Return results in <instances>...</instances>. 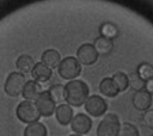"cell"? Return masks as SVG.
I'll use <instances>...</instances> for the list:
<instances>
[{"label": "cell", "mask_w": 153, "mask_h": 136, "mask_svg": "<svg viewBox=\"0 0 153 136\" xmlns=\"http://www.w3.org/2000/svg\"><path fill=\"white\" fill-rule=\"evenodd\" d=\"M143 123L146 126L153 129V109L152 110H147L143 113Z\"/></svg>", "instance_id": "cell-25"}, {"label": "cell", "mask_w": 153, "mask_h": 136, "mask_svg": "<svg viewBox=\"0 0 153 136\" xmlns=\"http://www.w3.org/2000/svg\"><path fill=\"white\" fill-rule=\"evenodd\" d=\"M35 105H36L39 115L43 116V117H50L55 112V109H56L55 107V103L50 98L48 91H42L41 92L38 98L36 99Z\"/></svg>", "instance_id": "cell-7"}, {"label": "cell", "mask_w": 153, "mask_h": 136, "mask_svg": "<svg viewBox=\"0 0 153 136\" xmlns=\"http://www.w3.org/2000/svg\"><path fill=\"white\" fill-rule=\"evenodd\" d=\"M120 119L115 113H108L97 128V136H117L120 131Z\"/></svg>", "instance_id": "cell-4"}, {"label": "cell", "mask_w": 153, "mask_h": 136, "mask_svg": "<svg viewBox=\"0 0 153 136\" xmlns=\"http://www.w3.org/2000/svg\"><path fill=\"white\" fill-rule=\"evenodd\" d=\"M69 124H71L72 130L76 135H84L90 131V129L92 126V120L85 113H78V115L73 116Z\"/></svg>", "instance_id": "cell-9"}, {"label": "cell", "mask_w": 153, "mask_h": 136, "mask_svg": "<svg viewBox=\"0 0 153 136\" xmlns=\"http://www.w3.org/2000/svg\"><path fill=\"white\" fill-rule=\"evenodd\" d=\"M80 64L91 66L98 60V54L96 52L94 48L90 43H85L80 45L76 50V57H75Z\"/></svg>", "instance_id": "cell-8"}, {"label": "cell", "mask_w": 153, "mask_h": 136, "mask_svg": "<svg viewBox=\"0 0 153 136\" xmlns=\"http://www.w3.org/2000/svg\"><path fill=\"white\" fill-rule=\"evenodd\" d=\"M128 84H129V86H130L135 92L141 91V89L145 88V81H143L137 74H130V75L128 76Z\"/></svg>", "instance_id": "cell-24"}, {"label": "cell", "mask_w": 153, "mask_h": 136, "mask_svg": "<svg viewBox=\"0 0 153 136\" xmlns=\"http://www.w3.org/2000/svg\"><path fill=\"white\" fill-rule=\"evenodd\" d=\"M26 82L25 75L19 72H11L4 84V91L10 97H18L22 94L24 85Z\"/></svg>", "instance_id": "cell-3"}, {"label": "cell", "mask_w": 153, "mask_h": 136, "mask_svg": "<svg viewBox=\"0 0 153 136\" xmlns=\"http://www.w3.org/2000/svg\"><path fill=\"white\" fill-rule=\"evenodd\" d=\"M33 66H35V61L27 54H23V55L18 56V58L16 60V67L18 68L19 73H22L24 75L26 73H30L32 70Z\"/></svg>", "instance_id": "cell-16"}, {"label": "cell", "mask_w": 153, "mask_h": 136, "mask_svg": "<svg viewBox=\"0 0 153 136\" xmlns=\"http://www.w3.org/2000/svg\"><path fill=\"white\" fill-rule=\"evenodd\" d=\"M108 110V104L99 95H90L85 101V111L93 117H99L104 115Z\"/></svg>", "instance_id": "cell-6"}, {"label": "cell", "mask_w": 153, "mask_h": 136, "mask_svg": "<svg viewBox=\"0 0 153 136\" xmlns=\"http://www.w3.org/2000/svg\"><path fill=\"white\" fill-rule=\"evenodd\" d=\"M92 45H93L96 52L98 54V56L99 55L100 56H108V55H110V52L114 49V42L111 39H108L105 37H102V36L97 37L94 39V43Z\"/></svg>", "instance_id": "cell-13"}, {"label": "cell", "mask_w": 153, "mask_h": 136, "mask_svg": "<svg viewBox=\"0 0 153 136\" xmlns=\"http://www.w3.org/2000/svg\"><path fill=\"white\" fill-rule=\"evenodd\" d=\"M145 91H147L151 95L153 94V78H151L149 80H147L146 82H145V88H143Z\"/></svg>", "instance_id": "cell-26"}, {"label": "cell", "mask_w": 153, "mask_h": 136, "mask_svg": "<svg viewBox=\"0 0 153 136\" xmlns=\"http://www.w3.org/2000/svg\"><path fill=\"white\" fill-rule=\"evenodd\" d=\"M145 82L153 78V66L149 64L148 62H142L137 67V73H136Z\"/></svg>", "instance_id": "cell-22"}, {"label": "cell", "mask_w": 153, "mask_h": 136, "mask_svg": "<svg viewBox=\"0 0 153 136\" xmlns=\"http://www.w3.org/2000/svg\"><path fill=\"white\" fill-rule=\"evenodd\" d=\"M111 79H112L115 86L117 87L118 92H120V91H126V89L128 88V86H129V84H128V76H127V74H124L123 72H117V73H115Z\"/></svg>", "instance_id": "cell-20"}, {"label": "cell", "mask_w": 153, "mask_h": 136, "mask_svg": "<svg viewBox=\"0 0 153 136\" xmlns=\"http://www.w3.org/2000/svg\"><path fill=\"white\" fill-rule=\"evenodd\" d=\"M88 86L81 80H72L65 86V100L67 105L81 106L88 98Z\"/></svg>", "instance_id": "cell-1"}, {"label": "cell", "mask_w": 153, "mask_h": 136, "mask_svg": "<svg viewBox=\"0 0 153 136\" xmlns=\"http://www.w3.org/2000/svg\"><path fill=\"white\" fill-rule=\"evenodd\" d=\"M99 31H100L102 37H105V38L111 39V41L118 36V29H117V26L115 24H112V23H109V21L103 23L100 25Z\"/></svg>", "instance_id": "cell-19"}, {"label": "cell", "mask_w": 153, "mask_h": 136, "mask_svg": "<svg viewBox=\"0 0 153 136\" xmlns=\"http://www.w3.org/2000/svg\"><path fill=\"white\" fill-rule=\"evenodd\" d=\"M41 62L43 64H45L48 68L53 69V68H56L59 67L60 62H61V55L57 50L55 49H47L43 51L42 56H41Z\"/></svg>", "instance_id": "cell-14"}, {"label": "cell", "mask_w": 153, "mask_h": 136, "mask_svg": "<svg viewBox=\"0 0 153 136\" xmlns=\"http://www.w3.org/2000/svg\"><path fill=\"white\" fill-rule=\"evenodd\" d=\"M48 92L54 103H62L65 100V86L54 85L50 87V89Z\"/></svg>", "instance_id": "cell-21"}, {"label": "cell", "mask_w": 153, "mask_h": 136, "mask_svg": "<svg viewBox=\"0 0 153 136\" xmlns=\"http://www.w3.org/2000/svg\"><path fill=\"white\" fill-rule=\"evenodd\" d=\"M41 92H42L41 85L38 82H36L35 80H29L24 85L22 95H23V98L25 100L32 101V100H36L38 98V95L41 94Z\"/></svg>", "instance_id": "cell-11"}, {"label": "cell", "mask_w": 153, "mask_h": 136, "mask_svg": "<svg viewBox=\"0 0 153 136\" xmlns=\"http://www.w3.org/2000/svg\"><path fill=\"white\" fill-rule=\"evenodd\" d=\"M71 136H81V135H76V134H74V135H71Z\"/></svg>", "instance_id": "cell-27"}, {"label": "cell", "mask_w": 153, "mask_h": 136, "mask_svg": "<svg viewBox=\"0 0 153 136\" xmlns=\"http://www.w3.org/2000/svg\"><path fill=\"white\" fill-rule=\"evenodd\" d=\"M31 75L36 82H47L51 78V69L48 68L42 62H37L35 63L31 70Z\"/></svg>", "instance_id": "cell-12"}, {"label": "cell", "mask_w": 153, "mask_h": 136, "mask_svg": "<svg viewBox=\"0 0 153 136\" xmlns=\"http://www.w3.org/2000/svg\"><path fill=\"white\" fill-rule=\"evenodd\" d=\"M99 91L105 95V97H110L114 98L118 94V89L115 86L114 81L111 78H104L100 84H99Z\"/></svg>", "instance_id": "cell-17"}, {"label": "cell", "mask_w": 153, "mask_h": 136, "mask_svg": "<svg viewBox=\"0 0 153 136\" xmlns=\"http://www.w3.org/2000/svg\"><path fill=\"white\" fill-rule=\"evenodd\" d=\"M48 131L44 124L36 122L27 124V126L24 129V136H47Z\"/></svg>", "instance_id": "cell-18"}, {"label": "cell", "mask_w": 153, "mask_h": 136, "mask_svg": "<svg viewBox=\"0 0 153 136\" xmlns=\"http://www.w3.org/2000/svg\"><path fill=\"white\" fill-rule=\"evenodd\" d=\"M117 136H139L137 128L130 123H123L120 126V131Z\"/></svg>", "instance_id": "cell-23"}, {"label": "cell", "mask_w": 153, "mask_h": 136, "mask_svg": "<svg viewBox=\"0 0 153 136\" xmlns=\"http://www.w3.org/2000/svg\"><path fill=\"white\" fill-rule=\"evenodd\" d=\"M81 72V64L73 56L65 57L59 64V74L62 79L72 80L76 78Z\"/></svg>", "instance_id": "cell-5"}, {"label": "cell", "mask_w": 153, "mask_h": 136, "mask_svg": "<svg viewBox=\"0 0 153 136\" xmlns=\"http://www.w3.org/2000/svg\"><path fill=\"white\" fill-rule=\"evenodd\" d=\"M133 104H134V107L136 110L147 111L152 104V95L145 89L137 91L133 95Z\"/></svg>", "instance_id": "cell-10"}, {"label": "cell", "mask_w": 153, "mask_h": 136, "mask_svg": "<svg viewBox=\"0 0 153 136\" xmlns=\"http://www.w3.org/2000/svg\"><path fill=\"white\" fill-rule=\"evenodd\" d=\"M16 116L20 122L26 123V124L38 122V119L41 117L35 103L29 101V100H23L17 105Z\"/></svg>", "instance_id": "cell-2"}, {"label": "cell", "mask_w": 153, "mask_h": 136, "mask_svg": "<svg viewBox=\"0 0 153 136\" xmlns=\"http://www.w3.org/2000/svg\"><path fill=\"white\" fill-rule=\"evenodd\" d=\"M55 116H56V120L61 125H67L71 123L73 118V110L69 105L61 104L55 109Z\"/></svg>", "instance_id": "cell-15"}]
</instances>
